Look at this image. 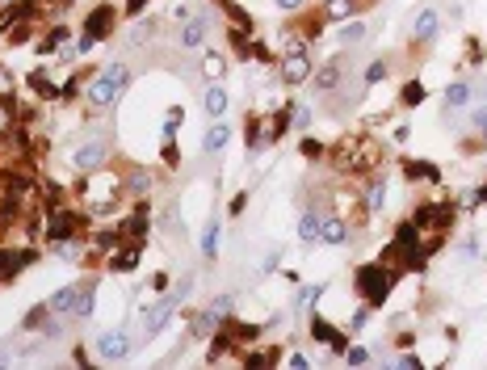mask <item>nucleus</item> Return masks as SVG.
Returning a JSON list of instances; mask_svg holds the SVG:
<instances>
[{"instance_id":"obj_1","label":"nucleus","mask_w":487,"mask_h":370,"mask_svg":"<svg viewBox=\"0 0 487 370\" xmlns=\"http://www.w3.org/2000/svg\"><path fill=\"white\" fill-rule=\"evenodd\" d=\"M127 89H131V68L127 63H109L89 85V105L92 110H109V105H118V97Z\"/></svg>"},{"instance_id":"obj_2","label":"nucleus","mask_w":487,"mask_h":370,"mask_svg":"<svg viewBox=\"0 0 487 370\" xmlns=\"http://www.w3.org/2000/svg\"><path fill=\"white\" fill-rule=\"evenodd\" d=\"M391 286H395V278L387 274L382 265H361V270H357V290H361V299H365L370 307H378V303H387V295H391Z\"/></svg>"},{"instance_id":"obj_3","label":"nucleus","mask_w":487,"mask_h":370,"mask_svg":"<svg viewBox=\"0 0 487 370\" xmlns=\"http://www.w3.org/2000/svg\"><path fill=\"white\" fill-rule=\"evenodd\" d=\"M92 349H97L101 362H127V358L134 354V341H131L127 328H105V332H97Z\"/></svg>"},{"instance_id":"obj_4","label":"nucleus","mask_w":487,"mask_h":370,"mask_svg":"<svg viewBox=\"0 0 487 370\" xmlns=\"http://www.w3.org/2000/svg\"><path fill=\"white\" fill-rule=\"evenodd\" d=\"M105 160H109V139L105 135L89 139V143H80V147L72 152V169H76V173H97Z\"/></svg>"},{"instance_id":"obj_5","label":"nucleus","mask_w":487,"mask_h":370,"mask_svg":"<svg viewBox=\"0 0 487 370\" xmlns=\"http://www.w3.org/2000/svg\"><path fill=\"white\" fill-rule=\"evenodd\" d=\"M210 38V9H202L198 17H189V21H181V34L177 43L185 46V51H193V46H202Z\"/></svg>"},{"instance_id":"obj_6","label":"nucleus","mask_w":487,"mask_h":370,"mask_svg":"<svg viewBox=\"0 0 487 370\" xmlns=\"http://www.w3.org/2000/svg\"><path fill=\"white\" fill-rule=\"evenodd\" d=\"M177 307H181V299L173 295V290H168V295H164L156 307H147V316H143V337H156L164 324L173 320V312H177Z\"/></svg>"},{"instance_id":"obj_7","label":"nucleus","mask_w":487,"mask_h":370,"mask_svg":"<svg viewBox=\"0 0 487 370\" xmlns=\"http://www.w3.org/2000/svg\"><path fill=\"white\" fill-rule=\"evenodd\" d=\"M282 80H286V85H303V80H311L307 51H290V55L282 59Z\"/></svg>"},{"instance_id":"obj_8","label":"nucleus","mask_w":487,"mask_h":370,"mask_svg":"<svg viewBox=\"0 0 487 370\" xmlns=\"http://www.w3.org/2000/svg\"><path fill=\"white\" fill-rule=\"evenodd\" d=\"M437 30H441L437 9H420V13H416V26H412V38H416V43H433Z\"/></svg>"},{"instance_id":"obj_9","label":"nucleus","mask_w":487,"mask_h":370,"mask_svg":"<svg viewBox=\"0 0 487 370\" xmlns=\"http://www.w3.org/2000/svg\"><path fill=\"white\" fill-rule=\"evenodd\" d=\"M109 30H114V9H109V4L92 9V13H89V21H85V34H89L92 43H101V38H105Z\"/></svg>"},{"instance_id":"obj_10","label":"nucleus","mask_w":487,"mask_h":370,"mask_svg":"<svg viewBox=\"0 0 487 370\" xmlns=\"http://www.w3.org/2000/svg\"><path fill=\"white\" fill-rule=\"evenodd\" d=\"M341 76H345V63H341V59H332V63H323V68L311 76V85H315L319 92H332L336 85H341Z\"/></svg>"},{"instance_id":"obj_11","label":"nucleus","mask_w":487,"mask_h":370,"mask_svg":"<svg viewBox=\"0 0 487 370\" xmlns=\"http://www.w3.org/2000/svg\"><path fill=\"white\" fill-rule=\"evenodd\" d=\"M319 231H323V215H319V211H303V219H299V240H303V244H319Z\"/></svg>"},{"instance_id":"obj_12","label":"nucleus","mask_w":487,"mask_h":370,"mask_svg":"<svg viewBox=\"0 0 487 370\" xmlns=\"http://www.w3.org/2000/svg\"><path fill=\"white\" fill-rule=\"evenodd\" d=\"M311 337H315V341H328L336 354H345V349H349V345H345V337H336V328H332L328 320H319V316L311 320Z\"/></svg>"},{"instance_id":"obj_13","label":"nucleus","mask_w":487,"mask_h":370,"mask_svg":"<svg viewBox=\"0 0 487 370\" xmlns=\"http://www.w3.org/2000/svg\"><path fill=\"white\" fill-rule=\"evenodd\" d=\"M202 105H206L210 118H223V110H227V89H223L219 80H210V89L202 92Z\"/></svg>"},{"instance_id":"obj_14","label":"nucleus","mask_w":487,"mask_h":370,"mask_svg":"<svg viewBox=\"0 0 487 370\" xmlns=\"http://www.w3.org/2000/svg\"><path fill=\"white\" fill-rule=\"evenodd\" d=\"M76 228H80V219H76L72 211H63V215L50 219V231H46V236H50V240H68V236H76Z\"/></svg>"},{"instance_id":"obj_15","label":"nucleus","mask_w":487,"mask_h":370,"mask_svg":"<svg viewBox=\"0 0 487 370\" xmlns=\"http://www.w3.org/2000/svg\"><path fill=\"white\" fill-rule=\"evenodd\" d=\"M227 139H231V127H227V122H215V127L202 135V152H206V156H210V152H223Z\"/></svg>"},{"instance_id":"obj_16","label":"nucleus","mask_w":487,"mask_h":370,"mask_svg":"<svg viewBox=\"0 0 487 370\" xmlns=\"http://www.w3.org/2000/svg\"><path fill=\"white\" fill-rule=\"evenodd\" d=\"M462 105H471V85L466 80H454L445 89V110H462Z\"/></svg>"},{"instance_id":"obj_17","label":"nucleus","mask_w":487,"mask_h":370,"mask_svg":"<svg viewBox=\"0 0 487 370\" xmlns=\"http://www.w3.org/2000/svg\"><path fill=\"white\" fill-rule=\"evenodd\" d=\"M357 4H361V0H328V4H323V17H328V21H345V17L357 13Z\"/></svg>"},{"instance_id":"obj_18","label":"nucleus","mask_w":487,"mask_h":370,"mask_svg":"<svg viewBox=\"0 0 487 370\" xmlns=\"http://www.w3.org/2000/svg\"><path fill=\"white\" fill-rule=\"evenodd\" d=\"M319 240H323V244H345V240H349V228H345L341 219H323V231H319Z\"/></svg>"},{"instance_id":"obj_19","label":"nucleus","mask_w":487,"mask_h":370,"mask_svg":"<svg viewBox=\"0 0 487 370\" xmlns=\"http://www.w3.org/2000/svg\"><path fill=\"white\" fill-rule=\"evenodd\" d=\"M76 290H80V286H63V290H55V299H50L46 307H50V312H72V303H76Z\"/></svg>"},{"instance_id":"obj_20","label":"nucleus","mask_w":487,"mask_h":370,"mask_svg":"<svg viewBox=\"0 0 487 370\" xmlns=\"http://www.w3.org/2000/svg\"><path fill=\"white\" fill-rule=\"evenodd\" d=\"M223 72H227V59L210 51V55L202 59V76H206V80H223Z\"/></svg>"},{"instance_id":"obj_21","label":"nucleus","mask_w":487,"mask_h":370,"mask_svg":"<svg viewBox=\"0 0 487 370\" xmlns=\"http://www.w3.org/2000/svg\"><path fill=\"white\" fill-rule=\"evenodd\" d=\"M72 316H76V320H85V316H92V286H80V290H76Z\"/></svg>"},{"instance_id":"obj_22","label":"nucleus","mask_w":487,"mask_h":370,"mask_svg":"<svg viewBox=\"0 0 487 370\" xmlns=\"http://www.w3.org/2000/svg\"><path fill=\"white\" fill-rule=\"evenodd\" d=\"M231 307H235V299H231V295H219V299H215V303L206 307V316H210L215 324H223L227 316H231Z\"/></svg>"},{"instance_id":"obj_23","label":"nucleus","mask_w":487,"mask_h":370,"mask_svg":"<svg viewBox=\"0 0 487 370\" xmlns=\"http://www.w3.org/2000/svg\"><path fill=\"white\" fill-rule=\"evenodd\" d=\"M399 101H403V105H420V101H424V85H420V80H407L403 92H399Z\"/></svg>"},{"instance_id":"obj_24","label":"nucleus","mask_w":487,"mask_h":370,"mask_svg":"<svg viewBox=\"0 0 487 370\" xmlns=\"http://www.w3.org/2000/svg\"><path fill=\"white\" fill-rule=\"evenodd\" d=\"M407 177H429V181H437L441 173H437L429 160H407Z\"/></svg>"},{"instance_id":"obj_25","label":"nucleus","mask_w":487,"mask_h":370,"mask_svg":"<svg viewBox=\"0 0 487 370\" xmlns=\"http://www.w3.org/2000/svg\"><path fill=\"white\" fill-rule=\"evenodd\" d=\"M365 30H370V26H365V21H349V26H345V30H341V43H345V46L361 43V38H365Z\"/></svg>"},{"instance_id":"obj_26","label":"nucleus","mask_w":487,"mask_h":370,"mask_svg":"<svg viewBox=\"0 0 487 370\" xmlns=\"http://www.w3.org/2000/svg\"><path fill=\"white\" fill-rule=\"evenodd\" d=\"M202 253H206V257L219 253V223H206V231H202Z\"/></svg>"},{"instance_id":"obj_27","label":"nucleus","mask_w":487,"mask_h":370,"mask_svg":"<svg viewBox=\"0 0 487 370\" xmlns=\"http://www.w3.org/2000/svg\"><path fill=\"white\" fill-rule=\"evenodd\" d=\"M21 261H30V253H4V248H0V274H13Z\"/></svg>"},{"instance_id":"obj_28","label":"nucleus","mask_w":487,"mask_h":370,"mask_svg":"<svg viewBox=\"0 0 487 370\" xmlns=\"http://www.w3.org/2000/svg\"><path fill=\"white\" fill-rule=\"evenodd\" d=\"M0 185H4V194H30V181H26V177H17V173H4Z\"/></svg>"},{"instance_id":"obj_29","label":"nucleus","mask_w":487,"mask_h":370,"mask_svg":"<svg viewBox=\"0 0 487 370\" xmlns=\"http://www.w3.org/2000/svg\"><path fill=\"white\" fill-rule=\"evenodd\" d=\"M134 261H139V253H118V257H114V261H109V270H118V274H131L134 270Z\"/></svg>"},{"instance_id":"obj_30","label":"nucleus","mask_w":487,"mask_h":370,"mask_svg":"<svg viewBox=\"0 0 487 370\" xmlns=\"http://www.w3.org/2000/svg\"><path fill=\"white\" fill-rule=\"evenodd\" d=\"M387 72H391V68H387V59H374V63L365 68V85H378V80H387Z\"/></svg>"},{"instance_id":"obj_31","label":"nucleus","mask_w":487,"mask_h":370,"mask_svg":"<svg viewBox=\"0 0 487 370\" xmlns=\"http://www.w3.org/2000/svg\"><path fill=\"white\" fill-rule=\"evenodd\" d=\"M382 202H387V185L374 181V185H370V198H365V206H370V211H382Z\"/></svg>"},{"instance_id":"obj_32","label":"nucleus","mask_w":487,"mask_h":370,"mask_svg":"<svg viewBox=\"0 0 487 370\" xmlns=\"http://www.w3.org/2000/svg\"><path fill=\"white\" fill-rule=\"evenodd\" d=\"M30 89H34V92H43V97H59V89H55V85L46 80L43 72H34V76H30Z\"/></svg>"},{"instance_id":"obj_33","label":"nucleus","mask_w":487,"mask_h":370,"mask_svg":"<svg viewBox=\"0 0 487 370\" xmlns=\"http://www.w3.org/2000/svg\"><path fill=\"white\" fill-rule=\"evenodd\" d=\"M319 295H323V282H315V286H303V290H299V307H311Z\"/></svg>"},{"instance_id":"obj_34","label":"nucleus","mask_w":487,"mask_h":370,"mask_svg":"<svg viewBox=\"0 0 487 370\" xmlns=\"http://www.w3.org/2000/svg\"><path fill=\"white\" fill-rule=\"evenodd\" d=\"M59 257H68V261H72V257H80V244H76L72 236H68V240H59Z\"/></svg>"},{"instance_id":"obj_35","label":"nucleus","mask_w":487,"mask_h":370,"mask_svg":"<svg viewBox=\"0 0 487 370\" xmlns=\"http://www.w3.org/2000/svg\"><path fill=\"white\" fill-rule=\"evenodd\" d=\"M189 290H193V274H185V278H181V282H177V286H173V295H177L181 303L189 299Z\"/></svg>"},{"instance_id":"obj_36","label":"nucleus","mask_w":487,"mask_h":370,"mask_svg":"<svg viewBox=\"0 0 487 370\" xmlns=\"http://www.w3.org/2000/svg\"><path fill=\"white\" fill-rule=\"evenodd\" d=\"M345 358H349V366H365L370 362V349H345Z\"/></svg>"},{"instance_id":"obj_37","label":"nucleus","mask_w":487,"mask_h":370,"mask_svg":"<svg viewBox=\"0 0 487 370\" xmlns=\"http://www.w3.org/2000/svg\"><path fill=\"white\" fill-rule=\"evenodd\" d=\"M475 131H479V139L487 143V105L483 110H475Z\"/></svg>"},{"instance_id":"obj_38","label":"nucleus","mask_w":487,"mask_h":370,"mask_svg":"<svg viewBox=\"0 0 487 370\" xmlns=\"http://www.w3.org/2000/svg\"><path fill=\"white\" fill-rule=\"evenodd\" d=\"M395 366L399 370H416L420 366V358H416V354H403V358H395Z\"/></svg>"},{"instance_id":"obj_39","label":"nucleus","mask_w":487,"mask_h":370,"mask_svg":"<svg viewBox=\"0 0 487 370\" xmlns=\"http://www.w3.org/2000/svg\"><path fill=\"white\" fill-rule=\"evenodd\" d=\"M273 4H277V9H282V13H299V9H303V4H307V0H273Z\"/></svg>"},{"instance_id":"obj_40","label":"nucleus","mask_w":487,"mask_h":370,"mask_svg":"<svg viewBox=\"0 0 487 370\" xmlns=\"http://www.w3.org/2000/svg\"><path fill=\"white\" fill-rule=\"evenodd\" d=\"M97 244H101V248H114V244H118V231H101Z\"/></svg>"},{"instance_id":"obj_41","label":"nucleus","mask_w":487,"mask_h":370,"mask_svg":"<svg viewBox=\"0 0 487 370\" xmlns=\"http://www.w3.org/2000/svg\"><path fill=\"white\" fill-rule=\"evenodd\" d=\"M277 261H282V253H269L265 265H261V274H269V270H277Z\"/></svg>"},{"instance_id":"obj_42","label":"nucleus","mask_w":487,"mask_h":370,"mask_svg":"<svg viewBox=\"0 0 487 370\" xmlns=\"http://www.w3.org/2000/svg\"><path fill=\"white\" fill-rule=\"evenodd\" d=\"M131 185H134V189H147L151 181H147V173H131Z\"/></svg>"},{"instance_id":"obj_43","label":"nucleus","mask_w":487,"mask_h":370,"mask_svg":"<svg viewBox=\"0 0 487 370\" xmlns=\"http://www.w3.org/2000/svg\"><path fill=\"white\" fill-rule=\"evenodd\" d=\"M143 9H147V0H127V13H131V17L134 13H143Z\"/></svg>"},{"instance_id":"obj_44","label":"nucleus","mask_w":487,"mask_h":370,"mask_svg":"<svg viewBox=\"0 0 487 370\" xmlns=\"http://www.w3.org/2000/svg\"><path fill=\"white\" fill-rule=\"evenodd\" d=\"M9 358H13V345H9V341H4V345H0V366H4V362H9Z\"/></svg>"},{"instance_id":"obj_45","label":"nucleus","mask_w":487,"mask_h":370,"mask_svg":"<svg viewBox=\"0 0 487 370\" xmlns=\"http://www.w3.org/2000/svg\"><path fill=\"white\" fill-rule=\"evenodd\" d=\"M0 4H4V0H0Z\"/></svg>"}]
</instances>
